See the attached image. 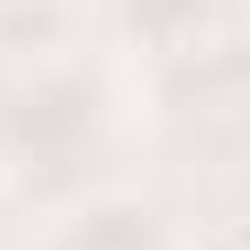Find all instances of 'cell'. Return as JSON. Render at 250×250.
<instances>
[]
</instances>
